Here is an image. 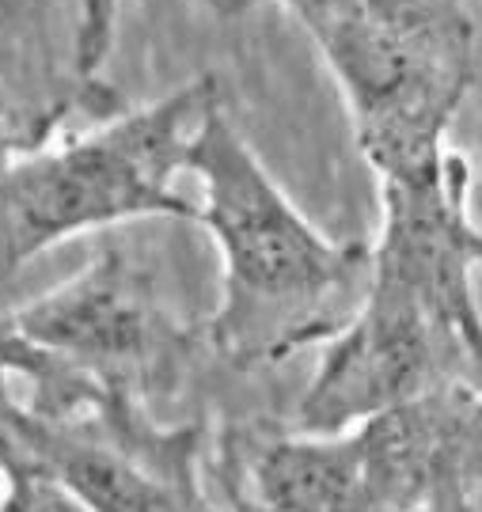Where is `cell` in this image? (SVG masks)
<instances>
[{
	"instance_id": "obj_7",
	"label": "cell",
	"mask_w": 482,
	"mask_h": 512,
	"mask_svg": "<svg viewBox=\"0 0 482 512\" xmlns=\"http://www.w3.org/2000/svg\"><path fill=\"white\" fill-rule=\"evenodd\" d=\"M247 512H372L361 433H289L243 463Z\"/></svg>"
},
{
	"instance_id": "obj_10",
	"label": "cell",
	"mask_w": 482,
	"mask_h": 512,
	"mask_svg": "<svg viewBox=\"0 0 482 512\" xmlns=\"http://www.w3.org/2000/svg\"><path fill=\"white\" fill-rule=\"evenodd\" d=\"M31 145H38V141H31V137L16 126V118L0 107V167L8 164L12 156H19L23 148H31Z\"/></svg>"
},
{
	"instance_id": "obj_1",
	"label": "cell",
	"mask_w": 482,
	"mask_h": 512,
	"mask_svg": "<svg viewBox=\"0 0 482 512\" xmlns=\"http://www.w3.org/2000/svg\"><path fill=\"white\" fill-rule=\"evenodd\" d=\"M186 171L202 186L194 220L221 251L209 346L228 365L259 368L323 342L342 323V296L365 289L369 247L323 236L240 137L224 103L190 137Z\"/></svg>"
},
{
	"instance_id": "obj_9",
	"label": "cell",
	"mask_w": 482,
	"mask_h": 512,
	"mask_svg": "<svg viewBox=\"0 0 482 512\" xmlns=\"http://www.w3.org/2000/svg\"><path fill=\"white\" fill-rule=\"evenodd\" d=\"M122 0H76V31H73V65L76 80H95L103 61L111 57L114 23Z\"/></svg>"
},
{
	"instance_id": "obj_6",
	"label": "cell",
	"mask_w": 482,
	"mask_h": 512,
	"mask_svg": "<svg viewBox=\"0 0 482 512\" xmlns=\"http://www.w3.org/2000/svg\"><path fill=\"white\" fill-rule=\"evenodd\" d=\"M471 167L460 152L418 183H388L380 239L369 247L365 281L407 296L445 327L479 346V270L482 243L467 194Z\"/></svg>"
},
{
	"instance_id": "obj_2",
	"label": "cell",
	"mask_w": 482,
	"mask_h": 512,
	"mask_svg": "<svg viewBox=\"0 0 482 512\" xmlns=\"http://www.w3.org/2000/svg\"><path fill=\"white\" fill-rule=\"evenodd\" d=\"M331 69L353 141L380 186L445 164L452 118L479 76L475 0H281Z\"/></svg>"
},
{
	"instance_id": "obj_11",
	"label": "cell",
	"mask_w": 482,
	"mask_h": 512,
	"mask_svg": "<svg viewBox=\"0 0 482 512\" xmlns=\"http://www.w3.org/2000/svg\"><path fill=\"white\" fill-rule=\"evenodd\" d=\"M202 4L217 19H236V16H243V12H251L255 4H262V0H202Z\"/></svg>"
},
{
	"instance_id": "obj_4",
	"label": "cell",
	"mask_w": 482,
	"mask_h": 512,
	"mask_svg": "<svg viewBox=\"0 0 482 512\" xmlns=\"http://www.w3.org/2000/svg\"><path fill=\"white\" fill-rule=\"evenodd\" d=\"M319 365L297 403L300 433H350L452 384H475L479 346L407 296L369 285L319 342Z\"/></svg>"
},
{
	"instance_id": "obj_3",
	"label": "cell",
	"mask_w": 482,
	"mask_h": 512,
	"mask_svg": "<svg viewBox=\"0 0 482 512\" xmlns=\"http://www.w3.org/2000/svg\"><path fill=\"white\" fill-rule=\"evenodd\" d=\"M217 103L221 80L202 73L92 133L12 156L0 167V281L84 232L149 217L194 220L198 209L179 198L175 175L186 171L190 137Z\"/></svg>"
},
{
	"instance_id": "obj_5",
	"label": "cell",
	"mask_w": 482,
	"mask_h": 512,
	"mask_svg": "<svg viewBox=\"0 0 482 512\" xmlns=\"http://www.w3.org/2000/svg\"><path fill=\"white\" fill-rule=\"evenodd\" d=\"M0 323L46 361L126 399L164 380L183 349L179 327L122 243H107L76 277Z\"/></svg>"
},
{
	"instance_id": "obj_8",
	"label": "cell",
	"mask_w": 482,
	"mask_h": 512,
	"mask_svg": "<svg viewBox=\"0 0 482 512\" xmlns=\"http://www.w3.org/2000/svg\"><path fill=\"white\" fill-rule=\"evenodd\" d=\"M0 512H95L50 475L0 456Z\"/></svg>"
}]
</instances>
